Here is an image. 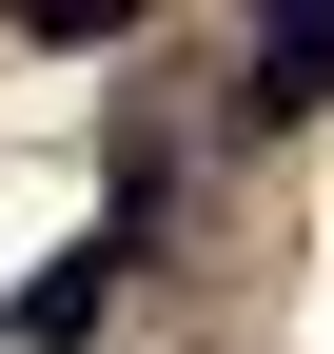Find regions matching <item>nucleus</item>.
Segmentation results:
<instances>
[{
	"label": "nucleus",
	"mask_w": 334,
	"mask_h": 354,
	"mask_svg": "<svg viewBox=\"0 0 334 354\" xmlns=\"http://www.w3.org/2000/svg\"><path fill=\"white\" fill-rule=\"evenodd\" d=\"M99 256H118V236H99ZM99 256H39V276L0 295V335H20V354H79V335H99Z\"/></svg>",
	"instance_id": "obj_2"
},
{
	"label": "nucleus",
	"mask_w": 334,
	"mask_h": 354,
	"mask_svg": "<svg viewBox=\"0 0 334 354\" xmlns=\"http://www.w3.org/2000/svg\"><path fill=\"white\" fill-rule=\"evenodd\" d=\"M20 39H138V0H0Z\"/></svg>",
	"instance_id": "obj_3"
},
{
	"label": "nucleus",
	"mask_w": 334,
	"mask_h": 354,
	"mask_svg": "<svg viewBox=\"0 0 334 354\" xmlns=\"http://www.w3.org/2000/svg\"><path fill=\"white\" fill-rule=\"evenodd\" d=\"M315 99H334V0H256V99H236V118H275V138H295Z\"/></svg>",
	"instance_id": "obj_1"
}]
</instances>
